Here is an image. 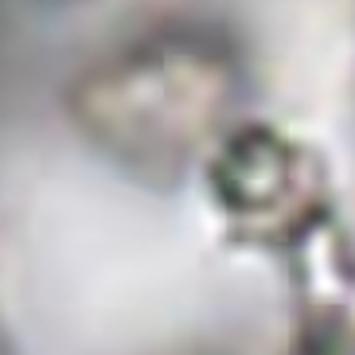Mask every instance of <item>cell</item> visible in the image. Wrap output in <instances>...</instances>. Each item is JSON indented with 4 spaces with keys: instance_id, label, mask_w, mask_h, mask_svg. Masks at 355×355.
<instances>
[{
    "instance_id": "obj_2",
    "label": "cell",
    "mask_w": 355,
    "mask_h": 355,
    "mask_svg": "<svg viewBox=\"0 0 355 355\" xmlns=\"http://www.w3.org/2000/svg\"><path fill=\"white\" fill-rule=\"evenodd\" d=\"M215 188L239 219H258L270 211L273 219H282L289 199L309 196L313 184L297 148L270 133H258L246 141L234 137L223 148V157L215 160Z\"/></svg>"
},
{
    "instance_id": "obj_3",
    "label": "cell",
    "mask_w": 355,
    "mask_h": 355,
    "mask_svg": "<svg viewBox=\"0 0 355 355\" xmlns=\"http://www.w3.org/2000/svg\"><path fill=\"white\" fill-rule=\"evenodd\" d=\"M0 355H8V344H4V336H0Z\"/></svg>"
},
{
    "instance_id": "obj_1",
    "label": "cell",
    "mask_w": 355,
    "mask_h": 355,
    "mask_svg": "<svg viewBox=\"0 0 355 355\" xmlns=\"http://www.w3.org/2000/svg\"><path fill=\"white\" fill-rule=\"evenodd\" d=\"M239 94V67L215 35L160 28L110 51L74 78V129L145 184H172L223 125Z\"/></svg>"
}]
</instances>
